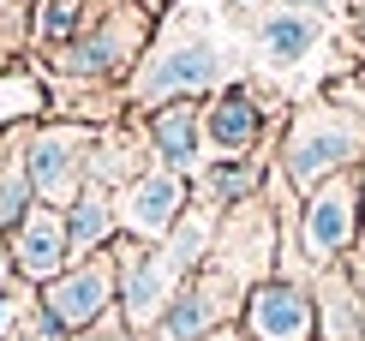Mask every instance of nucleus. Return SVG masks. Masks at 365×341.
<instances>
[{
	"instance_id": "1",
	"label": "nucleus",
	"mask_w": 365,
	"mask_h": 341,
	"mask_svg": "<svg viewBox=\"0 0 365 341\" xmlns=\"http://www.w3.org/2000/svg\"><path fill=\"white\" fill-rule=\"evenodd\" d=\"M359 150H365V126L354 114H341V108L317 102V108H306V114L294 120V138H287V180L317 185L324 174L347 168Z\"/></svg>"
},
{
	"instance_id": "2",
	"label": "nucleus",
	"mask_w": 365,
	"mask_h": 341,
	"mask_svg": "<svg viewBox=\"0 0 365 341\" xmlns=\"http://www.w3.org/2000/svg\"><path fill=\"white\" fill-rule=\"evenodd\" d=\"M354 228H359V180L329 174L306 198V234H299V245H306L312 263H329L354 245Z\"/></svg>"
},
{
	"instance_id": "3",
	"label": "nucleus",
	"mask_w": 365,
	"mask_h": 341,
	"mask_svg": "<svg viewBox=\"0 0 365 341\" xmlns=\"http://www.w3.org/2000/svg\"><path fill=\"white\" fill-rule=\"evenodd\" d=\"M246 330L257 341H312L317 330V305L299 282H264L246 300Z\"/></svg>"
},
{
	"instance_id": "4",
	"label": "nucleus",
	"mask_w": 365,
	"mask_h": 341,
	"mask_svg": "<svg viewBox=\"0 0 365 341\" xmlns=\"http://www.w3.org/2000/svg\"><path fill=\"white\" fill-rule=\"evenodd\" d=\"M222 78V54L210 49V42H197V36H186V42H168L156 60L144 66V96H192V90H210Z\"/></svg>"
},
{
	"instance_id": "5",
	"label": "nucleus",
	"mask_w": 365,
	"mask_h": 341,
	"mask_svg": "<svg viewBox=\"0 0 365 341\" xmlns=\"http://www.w3.org/2000/svg\"><path fill=\"white\" fill-rule=\"evenodd\" d=\"M114 293V263L96 258L84 263V270H72L66 282L48 287V323H66V330H78V323H90L102 312V300Z\"/></svg>"
},
{
	"instance_id": "6",
	"label": "nucleus",
	"mask_w": 365,
	"mask_h": 341,
	"mask_svg": "<svg viewBox=\"0 0 365 341\" xmlns=\"http://www.w3.org/2000/svg\"><path fill=\"white\" fill-rule=\"evenodd\" d=\"M317 49V19L299 6H276L264 24H257V54L269 60V66H299Z\"/></svg>"
},
{
	"instance_id": "7",
	"label": "nucleus",
	"mask_w": 365,
	"mask_h": 341,
	"mask_svg": "<svg viewBox=\"0 0 365 341\" xmlns=\"http://www.w3.org/2000/svg\"><path fill=\"white\" fill-rule=\"evenodd\" d=\"M78 162H84V132H42L36 156H30V174H36V185L60 204V198H72Z\"/></svg>"
},
{
	"instance_id": "8",
	"label": "nucleus",
	"mask_w": 365,
	"mask_h": 341,
	"mask_svg": "<svg viewBox=\"0 0 365 341\" xmlns=\"http://www.w3.org/2000/svg\"><path fill=\"white\" fill-rule=\"evenodd\" d=\"M180 204H186V185H180L174 174H150L132 185V198H126V222H132V234H144V240H156L162 228L180 215Z\"/></svg>"
},
{
	"instance_id": "9",
	"label": "nucleus",
	"mask_w": 365,
	"mask_h": 341,
	"mask_svg": "<svg viewBox=\"0 0 365 341\" xmlns=\"http://www.w3.org/2000/svg\"><path fill=\"white\" fill-rule=\"evenodd\" d=\"M66 234H72V228L60 222L54 210H36L24 222V234H19V263L30 275H54L60 263H66Z\"/></svg>"
},
{
	"instance_id": "10",
	"label": "nucleus",
	"mask_w": 365,
	"mask_h": 341,
	"mask_svg": "<svg viewBox=\"0 0 365 341\" xmlns=\"http://www.w3.org/2000/svg\"><path fill=\"white\" fill-rule=\"evenodd\" d=\"M210 138H216V150H227V156L257 138V102L246 90H222V102L210 108Z\"/></svg>"
},
{
	"instance_id": "11",
	"label": "nucleus",
	"mask_w": 365,
	"mask_h": 341,
	"mask_svg": "<svg viewBox=\"0 0 365 341\" xmlns=\"http://www.w3.org/2000/svg\"><path fill=\"white\" fill-rule=\"evenodd\" d=\"M324 341H365V305L347 275H324Z\"/></svg>"
},
{
	"instance_id": "12",
	"label": "nucleus",
	"mask_w": 365,
	"mask_h": 341,
	"mask_svg": "<svg viewBox=\"0 0 365 341\" xmlns=\"http://www.w3.org/2000/svg\"><path fill=\"white\" fill-rule=\"evenodd\" d=\"M192 126H197L192 108H162V114H156V150H162L174 168H186V162H192V150H197Z\"/></svg>"
},
{
	"instance_id": "13",
	"label": "nucleus",
	"mask_w": 365,
	"mask_h": 341,
	"mask_svg": "<svg viewBox=\"0 0 365 341\" xmlns=\"http://www.w3.org/2000/svg\"><path fill=\"white\" fill-rule=\"evenodd\" d=\"M210 330V293H180L174 312L162 317V341H197Z\"/></svg>"
},
{
	"instance_id": "14",
	"label": "nucleus",
	"mask_w": 365,
	"mask_h": 341,
	"mask_svg": "<svg viewBox=\"0 0 365 341\" xmlns=\"http://www.w3.org/2000/svg\"><path fill=\"white\" fill-rule=\"evenodd\" d=\"M24 204H30V180H24V174H6V180H0V228L19 222Z\"/></svg>"
},
{
	"instance_id": "15",
	"label": "nucleus",
	"mask_w": 365,
	"mask_h": 341,
	"mask_svg": "<svg viewBox=\"0 0 365 341\" xmlns=\"http://www.w3.org/2000/svg\"><path fill=\"white\" fill-rule=\"evenodd\" d=\"M72 240H78V245H96L102 240V204H78V215H72Z\"/></svg>"
},
{
	"instance_id": "16",
	"label": "nucleus",
	"mask_w": 365,
	"mask_h": 341,
	"mask_svg": "<svg viewBox=\"0 0 365 341\" xmlns=\"http://www.w3.org/2000/svg\"><path fill=\"white\" fill-rule=\"evenodd\" d=\"M72 19H78V6H72V0H48V6H42V36H66L72 30Z\"/></svg>"
},
{
	"instance_id": "17",
	"label": "nucleus",
	"mask_w": 365,
	"mask_h": 341,
	"mask_svg": "<svg viewBox=\"0 0 365 341\" xmlns=\"http://www.w3.org/2000/svg\"><path fill=\"white\" fill-rule=\"evenodd\" d=\"M257 174H252V168H216V174H210V185H216V192L222 198H240V192H246V185H252Z\"/></svg>"
},
{
	"instance_id": "18",
	"label": "nucleus",
	"mask_w": 365,
	"mask_h": 341,
	"mask_svg": "<svg viewBox=\"0 0 365 341\" xmlns=\"http://www.w3.org/2000/svg\"><path fill=\"white\" fill-rule=\"evenodd\" d=\"M0 108H36L30 78H0Z\"/></svg>"
},
{
	"instance_id": "19",
	"label": "nucleus",
	"mask_w": 365,
	"mask_h": 341,
	"mask_svg": "<svg viewBox=\"0 0 365 341\" xmlns=\"http://www.w3.org/2000/svg\"><path fill=\"white\" fill-rule=\"evenodd\" d=\"M210 341H240V335H234V330H222V335H210Z\"/></svg>"
},
{
	"instance_id": "20",
	"label": "nucleus",
	"mask_w": 365,
	"mask_h": 341,
	"mask_svg": "<svg viewBox=\"0 0 365 341\" xmlns=\"http://www.w3.org/2000/svg\"><path fill=\"white\" fill-rule=\"evenodd\" d=\"M359 210H365V168H359Z\"/></svg>"
},
{
	"instance_id": "21",
	"label": "nucleus",
	"mask_w": 365,
	"mask_h": 341,
	"mask_svg": "<svg viewBox=\"0 0 365 341\" xmlns=\"http://www.w3.org/2000/svg\"><path fill=\"white\" fill-rule=\"evenodd\" d=\"M0 287H6V258H0Z\"/></svg>"
},
{
	"instance_id": "22",
	"label": "nucleus",
	"mask_w": 365,
	"mask_h": 341,
	"mask_svg": "<svg viewBox=\"0 0 365 341\" xmlns=\"http://www.w3.org/2000/svg\"><path fill=\"white\" fill-rule=\"evenodd\" d=\"M359 30H365V0H359Z\"/></svg>"
},
{
	"instance_id": "23",
	"label": "nucleus",
	"mask_w": 365,
	"mask_h": 341,
	"mask_svg": "<svg viewBox=\"0 0 365 341\" xmlns=\"http://www.w3.org/2000/svg\"><path fill=\"white\" fill-rule=\"evenodd\" d=\"M240 6H252V0H240Z\"/></svg>"
}]
</instances>
